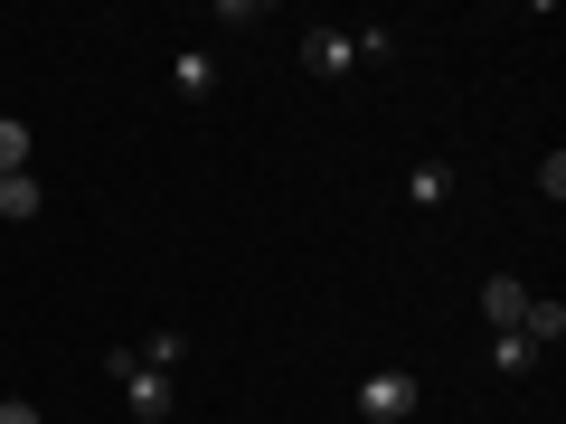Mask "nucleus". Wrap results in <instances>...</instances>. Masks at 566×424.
I'll return each instance as SVG.
<instances>
[{
  "label": "nucleus",
  "mask_w": 566,
  "mask_h": 424,
  "mask_svg": "<svg viewBox=\"0 0 566 424\" xmlns=\"http://www.w3.org/2000/svg\"><path fill=\"white\" fill-rule=\"evenodd\" d=\"M104 378L123 386V405H133V424H161V415H170V378H161V368H142L133 349H114V359H104Z\"/></svg>",
  "instance_id": "nucleus-1"
},
{
  "label": "nucleus",
  "mask_w": 566,
  "mask_h": 424,
  "mask_svg": "<svg viewBox=\"0 0 566 424\" xmlns=\"http://www.w3.org/2000/svg\"><path fill=\"white\" fill-rule=\"evenodd\" d=\"M416 405H424V386L406 378V368H368V378H359V415L368 424H406Z\"/></svg>",
  "instance_id": "nucleus-2"
},
{
  "label": "nucleus",
  "mask_w": 566,
  "mask_h": 424,
  "mask_svg": "<svg viewBox=\"0 0 566 424\" xmlns=\"http://www.w3.org/2000/svg\"><path fill=\"white\" fill-rule=\"evenodd\" d=\"M303 66H312V76H349V66H359L349 29H312V39H303Z\"/></svg>",
  "instance_id": "nucleus-3"
},
{
  "label": "nucleus",
  "mask_w": 566,
  "mask_h": 424,
  "mask_svg": "<svg viewBox=\"0 0 566 424\" xmlns=\"http://www.w3.org/2000/svg\"><path fill=\"white\" fill-rule=\"evenodd\" d=\"M520 311H528V283H520V274H491V283H482V321H491V330H520Z\"/></svg>",
  "instance_id": "nucleus-4"
},
{
  "label": "nucleus",
  "mask_w": 566,
  "mask_h": 424,
  "mask_svg": "<svg viewBox=\"0 0 566 424\" xmlns=\"http://www.w3.org/2000/svg\"><path fill=\"white\" fill-rule=\"evenodd\" d=\"M520 340H528V349H557V340H566V303H557V293H528Z\"/></svg>",
  "instance_id": "nucleus-5"
},
{
  "label": "nucleus",
  "mask_w": 566,
  "mask_h": 424,
  "mask_svg": "<svg viewBox=\"0 0 566 424\" xmlns=\"http://www.w3.org/2000/svg\"><path fill=\"white\" fill-rule=\"evenodd\" d=\"M39 208H48V189L29 180V170H10V180H0V218H10V226H29Z\"/></svg>",
  "instance_id": "nucleus-6"
},
{
  "label": "nucleus",
  "mask_w": 566,
  "mask_h": 424,
  "mask_svg": "<svg viewBox=\"0 0 566 424\" xmlns=\"http://www.w3.org/2000/svg\"><path fill=\"white\" fill-rule=\"evenodd\" d=\"M170 85H180V95H218V57H208V47H180V57H170Z\"/></svg>",
  "instance_id": "nucleus-7"
},
{
  "label": "nucleus",
  "mask_w": 566,
  "mask_h": 424,
  "mask_svg": "<svg viewBox=\"0 0 566 424\" xmlns=\"http://www.w3.org/2000/svg\"><path fill=\"white\" fill-rule=\"evenodd\" d=\"M406 199H416V208H444L453 199V161H416V170H406Z\"/></svg>",
  "instance_id": "nucleus-8"
},
{
  "label": "nucleus",
  "mask_w": 566,
  "mask_h": 424,
  "mask_svg": "<svg viewBox=\"0 0 566 424\" xmlns=\"http://www.w3.org/2000/svg\"><path fill=\"white\" fill-rule=\"evenodd\" d=\"M133 359H142V368H161V378H170V368L189 359V330H151V340H142Z\"/></svg>",
  "instance_id": "nucleus-9"
},
{
  "label": "nucleus",
  "mask_w": 566,
  "mask_h": 424,
  "mask_svg": "<svg viewBox=\"0 0 566 424\" xmlns=\"http://www.w3.org/2000/svg\"><path fill=\"white\" fill-rule=\"evenodd\" d=\"M528 359H538V349H528L520 330H501V340H491V368H501V378H528Z\"/></svg>",
  "instance_id": "nucleus-10"
},
{
  "label": "nucleus",
  "mask_w": 566,
  "mask_h": 424,
  "mask_svg": "<svg viewBox=\"0 0 566 424\" xmlns=\"http://www.w3.org/2000/svg\"><path fill=\"white\" fill-rule=\"evenodd\" d=\"M10 170H29V123L0 114V180H10Z\"/></svg>",
  "instance_id": "nucleus-11"
},
{
  "label": "nucleus",
  "mask_w": 566,
  "mask_h": 424,
  "mask_svg": "<svg viewBox=\"0 0 566 424\" xmlns=\"http://www.w3.org/2000/svg\"><path fill=\"white\" fill-rule=\"evenodd\" d=\"M0 424H48V415H39L29 396H0Z\"/></svg>",
  "instance_id": "nucleus-12"
}]
</instances>
